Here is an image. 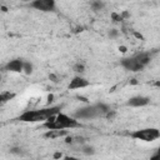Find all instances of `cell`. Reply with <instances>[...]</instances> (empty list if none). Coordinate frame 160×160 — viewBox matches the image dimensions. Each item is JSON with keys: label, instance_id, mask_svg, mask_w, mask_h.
<instances>
[{"label": "cell", "instance_id": "12", "mask_svg": "<svg viewBox=\"0 0 160 160\" xmlns=\"http://www.w3.org/2000/svg\"><path fill=\"white\" fill-rule=\"evenodd\" d=\"M22 71H25L26 74H31V72H32V64H31V62H29V61H24Z\"/></svg>", "mask_w": 160, "mask_h": 160}, {"label": "cell", "instance_id": "5", "mask_svg": "<svg viewBox=\"0 0 160 160\" xmlns=\"http://www.w3.org/2000/svg\"><path fill=\"white\" fill-rule=\"evenodd\" d=\"M130 136L135 140L151 142V141L160 138V130L158 128H144V129H139V130L132 131L130 134Z\"/></svg>", "mask_w": 160, "mask_h": 160}, {"label": "cell", "instance_id": "3", "mask_svg": "<svg viewBox=\"0 0 160 160\" xmlns=\"http://www.w3.org/2000/svg\"><path fill=\"white\" fill-rule=\"evenodd\" d=\"M110 111L109 106L102 104V102H98V104H92V105H88L85 108H81L79 110H76L74 112V118L76 120H82V119H96V118H101L105 116L108 112Z\"/></svg>", "mask_w": 160, "mask_h": 160}, {"label": "cell", "instance_id": "8", "mask_svg": "<svg viewBox=\"0 0 160 160\" xmlns=\"http://www.w3.org/2000/svg\"><path fill=\"white\" fill-rule=\"evenodd\" d=\"M150 102V99L148 96H142V95H136L132 96L128 100V106H132V108H140V106H145Z\"/></svg>", "mask_w": 160, "mask_h": 160}, {"label": "cell", "instance_id": "1", "mask_svg": "<svg viewBox=\"0 0 160 160\" xmlns=\"http://www.w3.org/2000/svg\"><path fill=\"white\" fill-rule=\"evenodd\" d=\"M60 110H61V106H50V108H42V109H35V110H26L19 116V120L25 122H45L50 118L60 112Z\"/></svg>", "mask_w": 160, "mask_h": 160}, {"label": "cell", "instance_id": "6", "mask_svg": "<svg viewBox=\"0 0 160 160\" xmlns=\"http://www.w3.org/2000/svg\"><path fill=\"white\" fill-rule=\"evenodd\" d=\"M30 6L40 11H52L55 9L54 0H35L30 2Z\"/></svg>", "mask_w": 160, "mask_h": 160}, {"label": "cell", "instance_id": "13", "mask_svg": "<svg viewBox=\"0 0 160 160\" xmlns=\"http://www.w3.org/2000/svg\"><path fill=\"white\" fill-rule=\"evenodd\" d=\"M74 70H75L76 72H82V71H84V65L80 64V62H78V64L74 66Z\"/></svg>", "mask_w": 160, "mask_h": 160}, {"label": "cell", "instance_id": "10", "mask_svg": "<svg viewBox=\"0 0 160 160\" xmlns=\"http://www.w3.org/2000/svg\"><path fill=\"white\" fill-rule=\"evenodd\" d=\"M69 134L68 130H48L45 134H44V138L46 139H58V138H61V136H66Z\"/></svg>", "mask_w": 160, "mask_h": 160}, {"label": "cell", "instance_id": "9", "mask_svg": "<svg viewBox=\"0 0 160 160\" xmlns=\"http://www.w3.org/2000/svg\"><path fill=\"white\" fill-rule=\"evenodd\" d=\"M22 66H24V60L14 59V60H10L5 65V70L12 71V72H22Z\"/></svg>", "mask_w": 160, "mask_h": 160}, {"label": "cell", "instance_id": "11", "mask_svg": "<svg viewBox=\"0 0 160 160\" xmlns=\"http://www.w3.org/2000/svg\"><path fill=\"white\" fill-rule=\"evenodd\" d=\"M12 98H14V94H12V92H9V91L0 94V106H1L2 104L8 102V101H9L10 99H12Z\"/></svg>", "mask_w": 160, "mask_h": 160}, {"label": "cell", "instance_id": "14", "mask_svg": "<svg viewBox=\"0 0 160 160\" xmlns=\"http://www.w3.org/2000/svg\"><path fill=\"white\" fill-rule=\"evenodd\" d=\"M91 5H92L94 10H100V9L104 6V4H102V2H99V1H98V2H92Z\"/></svg>", "mask_w": 160, "mask_h": 160}, {"label": "cell", "instance_id": "15", "mask_svg": "<svg viewBox=\"0 0 160 160\" xmlns=\"http://www.w3.org/2000/svg\"><path fill=\"white\" fill-rule=\"evenodd\" d=\"M59 160H80V159L75 156H62V159H59Z\"/></svg>", "mask_w": 160, "mask_h": 160}, {"label": "cell", "instance_id": "7", "mask_svg": "<svg viewBox=\"0 0 160 160\" xmlns=\"http://www.w3.org/2000/svg\"><path fill=\"white\" fill-rule=\"evenodd\" d=\"M90 85V81L86 80L85 78L80 76V75H76L74 76L70 82H69V89L70 90H76V89H84V88H88Z\"/></svg>", "mask_w": 160, "mask_h": 160}, {"label": "cell", "instance_id": "16", "mask_svg": "<svg viewBox=\"0 0 160 160\" xmlns=\"http://www.w3.org/2000/svg\"><path fill=\"white\" fill-rule=\"evenodd\" d=\"M150 160H160V155H159V152H155V155H154Z\"/></svg>", "mask_w": 160, "mask_h": 160}, {"label": "cell", "instance_id": "2", "mask_svg": "<svg viewBox=\"0 0 160 160\" xmlns=\"http://www.w3.org/2000/svg\"><path fill=\"white\" fill-rule=\"evenodd\" d=\"M44 126L48 130H66V129H74L79 128L80 122L72 116H69L64 112H58L55 116L50 118L48 121L44 122Z\"/></svg>", "mask_w": 160, "mask_h": 160}, {"label": "cell", "instance_id": "4", "mask_svg": "<svg viewBox=\"0 0 160 160\" xmlns=\"http://www.w3.org/2000/svg\"><path fill=\"white\" fill-rule=\"evenodd\" d=\"M150 61V56L148 52H140V54H136L134 56H130V58H125L120 61L121 66L129 71H140L142 70Z\"/></svg>", "mask_w": 160, "mask_h": 160}]
</instances>
